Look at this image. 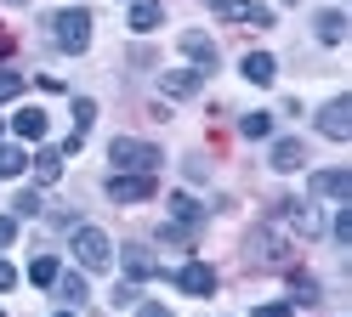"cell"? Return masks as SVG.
<instances>
[{
  "label": "cell",
  "mask_w": 352,
  "mask_h": 317,
  "mask_svg": "<svg viewBox=\"0 0 352 317\" xmlns=\"http://www.w3.org/2000/svg\"><path fill=\"white\" fill-rule=\"evenodd\" d=\"M210 12L222 17V23H245V12H250V0H210Z\"/></svg>",
  "instance_id": "obj_26"
},
{
  "label": "cell",
  "mask_w": 352,
  "mask_h": 317,
  "mask_svg": "<svg viewBox=\"0 0 352 317\" xmlns=\"http://www.w3.org/2000/svg\"><path fill=\"white\" fill-rule=\"evenodd\" d=\"M256 317H296L290 301H267V306H256Z\"/></svg>",
  "instance_id": "obj_30"
},
{
  "label": "cell",
  "mask_w": 352,
  "mask_h": 317,
  "mask_svg": "<svg viewBox=\"0 0 352 317\" xmlns=\"http://www.w3.org/2000/svg\"><path fill=\"white\" fill-rule=\"evenodd\" d=\"M137 317H170V312H165L160 301H148V306H137Z\"/></svg>",
  "instance_id": "obj_33"
},
{
  "label": "cell",
  "mask_w": 352,
  "mask_h": 317,
  "mask_svg": "<svg viewBox=\"0 0 352 317\" xmlns=\"http://www.w3.org/2000/svg\"><path fill=\"white\" fill-rule=\"evenodd\" d=\"M329 233H336V244H352V204L336 210V226H329Z\"/></svg>",
  "instance_id": "obj_28"
},
{
  "label": "cell",
  "mask_w": 352,
  "mask_h": 317,
  "mask_svg": "<svg viewBox=\"0 0 352 317\" xmlns=\"http://www.w3.org/2000/svg\"><path fill=\"white\" fill-rule=\"evenodd\" d=\"M12 238H17V215H0V249H6Z\"/></svg>",
  "instance_id": "obj_31"
},
{
  "label": "cell",
  "mask_w": 352,
  "mask_h": 317,
  "mask_svg": "<svg viewBox=\"0 0 352 317\" xmlns=\"http://www.w3.org/2000/svg\"><path fill=\"white\" fill-rule=\"evenodd\" d=\"M318 136H329V142H352V102L346 97L318 108Z\"/></svg>",
  "instance_id": "obj_4"
},
{
  "label": "cell",
  "mask_w": 352,
  "mask_h": 317,
  "mask_svg": "<svg viewBox=\"0 0 352 317\" xmlns=\"http://www.w3.org/2000/svg\"><path fill=\"white\" fill-rule=\"evenodd\" d=\"M313 29H318L324 45H341V40H346V12H341V6H324V12L313 17Z\"/></svg>",
  "instance_id": "obj_10"
},
{
  "label": "cell",
  "mask_w": 352,
  "mask_h": 317,
  "mask_svg": "<svg viewBox=\"0 0 352 317\" xmlns=\"http://www.w3.org/2000/svg\"><path fill=\"white\" fill-rule=\"evenodd\" d=\"M12 130L23 136V142H40V136H46V113H40V108H23V113L12 119Z\"/></svg>",
  "instance_id": "obj_18"
},
{
  "label": "cell",
  "mask_w": 352,
  "mask_h": 317,
  "mask_svg": "<svg viewBox=\"0 0 352 317\" xmlns=\"http://www.w3.org/2000/svg\"><path fill=\"white\" fill-rule=\"evenodd\" d=\"M0 317H6V312H0Z\"/></svg>",
  "instance_id": "obj_38"
},
{
  "label": "cell",
  "mask_w": 352,
  "mask_h": 317,
  "mask_svg": "<svg viewBox=\"0 0 352 317\" xmlns=\"http://www.w3.org/2000/svg\"><path fill=\"white\" fill-rule=\"evenodd\" d=\"M245 23H250V29H273V6H256V0H250V12H245Z\"/></svg>",
  "instance_id": "obj_29"
},
{
  "label": "cell",
  "mask_w": 352,
  "mask_h": 317,
  "mask_svg": "<svg viewBox=\"0 0 352 317\" xmlns=\"http://www.w3.org/2000/svg\"><path fill=\"white\" fill-rule=\"evenodd\" d=\"M108 158H114L120 176H160V165H165V153L153 142H142V136H114V142H108Z\"/></svg>",
  "instance_id": "obj_1"
},
{
  "label": "cell",
  "mask_w": 352,
  "mask_h": 317,
  "mask_svg": "<svg viewBox=\"0 0 352 317\" xmlns=\"http://www.w3.org/2000/svg\"><path fill=\"white\" fill-rule=\"evenodd\" d=\"M23 170H29V153L23 148H17V142L0 148V176H23Z\"/></svg>",
  "instance_id": "obj_23"
},
{
  "label": "cell",
  "mask_w": 352,
  "mask_h": 317,
  "mask_svg": "<svg viewBox=\"0 0 352 317\" xmlns=\"http://www.w3.org/2000/svg\"><path fill=\"white\" fill-rule=\"evenodd\" d=\"M170 221L193 233V226H205V204H199V198H188V193H170Z\"/></svg>",
  "instance_id": "obj_11"
},
{
  "label": "cell",
  "mask_w": 352,
  "mask_h": 317,
  "mask_svg": "<svg viewBox=\"0 0 352 317\" xmlns=\"http://www.w3.org/2000/svg\"><path fill=\"white\" fill-rule=\"evenodd\" d=\"M23 97V68H0V102Z\"/></svg>",
  "instance_id": "obj_27"
},
{
  "label": "cell",
  "mask_w": 352,
  "mask_h": 317,
  "mask_svg": "<svg viewBox=\"0 0 352 317\" xmlns=\"http://www.w3.org/2000/svg\"><path fill=\"white\" fill-rule=\"evenodd\" d=\"M301 165H307V148L296 142V136L273 142V170H284V176H290V170H301Z\"/></svg>",
  "instance_id": "obj_15"
},
{
  "label": "cell",
  "mask_w": 352,
  "mask_h": 317,
  "mask_svg": "<svg viewBox=\"0 0 352 317\" xmlns=\"http://www.w3.org/2000/svg\"><path fill=\"white\" fill-rule=\"evenodd\" d=\"M52 40H57V51L80 57L85 45H91V12H85V6H69V12H57V17H52Z\"/></svg>",
  "instance_id": "obj_2"
},
{
  "label": "cell",
  "mask_w": 352,
  "mask_h": 317,
  "mask_svg": "<svg viewBox=\"0 0 352 317\" xmlns=\"http://www.w3.org/2000/svg\"><path fill=\"white\" fill-rule=\"evenodd\" d=\"M57 317H74V312H57Z\"/></svg>",
  "instance_id": "obj_36"
},
{
  "label": "cell",
  "mask_w": 352,
  "mask_h": 317,
  "mask_svg": "<svg viewBox=\"0 0 352 317\" xmlns=\"http://www.w3.org/2000/svg\"><path fill=\"white\" fill-rule=\"evenodd\" d=\"M250 261H284V249H278V238L261 226V233H250Z\"/></svg>",
  "instance_id": "obj_20"
},
{
  "label": "cell",
  "mask_w": 352,
  "mask_h": 317,
  "mask_svg": "<svg viewBox=\"0 0 352 317\" xmlns=\"http://www.w3.org/2000/svg\"><path fill=\"white\" fill-rule=\"evenodd\" d=\"M267 130H273V113H245L239 119V136H250V142H261Z\"/></svg>",
  "instance_id": "obj_24"
},
{
  "label": "cell",
  "mask_w": 352,
  "mask_h": 317,
  "mask_svg": "<svg viewBox=\"0 0 352 317\" xmlns=\"http://www.w3.org/2000/svg\"><path fill=\"white\" fill-rule=\"evenodd\" d=\"M97 125V102L91 97H74V136H80V142H85V130H91Z\"/></svg>",
  "instance_id": "obj_22"
},
{
  "label": "cell",
  "mask_w": 352,
  "mask_h": 317,
  "mask_svg": "<svg viewBox=\"0 0 352 317\" xmlns=\"http://www.w3.org/2000/svg\"><path fill=\"white\" fill-rule=\"evenodd\" d=\"M17 283V272H12V261H0V289H12Z\"/></svg>",
  "instance_id": "obj_34"
},
{
  "label": "cell",
  "mask_w": 352,
  "mask_h": 317,
  "mask_svg": "<svg viewBox=\"0 0 352 317\" xmlns=\"http://www.w3.org/2000/svg\"><path fill=\"white\" fill-rule=\"evenodd\" d=\"M57 272H63V266H57V255H34L29 283H34V289H52V283H57Z\"/></svg>",
  "instance_id": "obj_21"
},
{
  "label": "cell",
  "mask_w": 352,
  "mask_h": 317,
  "mask_svg": "<svg viewBox=\"0 0 352 317\" xmlns=\"http://www.w3.org/2000/svg\"><path fill=\"white\" fill-rule=\"evenodd\" d=\"M153 272H160L153 249H142V244H125V278L137 283V278H153Z\"/></svg>",
  "instance_id": "obj_12"
},
{
  "label": "cell",
  "mask_w": 352,
  "mask_h": 317,
  "mask_svg": "<svg viewBox=\"0 0 352 317\" xmlns=\"http://www.w3.org/2000/svg\"><path fill=\"white\" fill-rule=\"evenodd\" d=\"M284 6H296V0H284Z\"/></svg>",
  "instance_id": "obj_37"
},
{
  "label": "cell",
  "mask_w": 352,
  "mask_h": 317,
  "mask_svg": "<svg viewBox=\"0 0 352 317\" xmlns=\"http://www.w3.org/2000/svg\"><path fill=\"white\" fill-rule=\"evenodd\" d=\"M307 187H313V193H324V198L352 204V170H313V176H307Z\"/></svg>",
  "instance_id": "obj_8"
},
{
  "label": "cell",
  "mask_w": 352,
  "mask_h": 317,
  "mask_svg": "<svg viewBox=\"0 0 352 317\" xmlns=\"http://www.w3.org/2000/svg\"><path fill=\"white\" fill-rule=\"evenodd\" d=\"M57 301L63 306H85V301H91V289H85V278H80V272H57Z\"/></svg>",
  "instance_id": "obj_13"
},
{
  "label": "cell",
  "mask_w": 352,
  "mask_h": 317,
  "mask_svg": "<svg viewBox=\"0 0 352 317\" xmlns=\"http://www.w3.org/2000/svg\"><path fill=\"white\" fill-rule=\"evenodd\" d=\"M160 23H165V6H160V0H137V6H131V29H137V34H153Z\"/></svg>",
  "instance_id": "obj_16"
},
{
  "label": "cell",
  "mask_w": 352,
  "mask_h": 317,
  "mask_svg": "<svg viewBox=\"0 0 352 317\" xmlns=\"http://www.w3.org/2000/svg\"><path fill=\"white\" fill-rule=\"evenodd\" d=\"M153 187H160V181L153 176H108V198L114 204H142V198H153Z\"/></svg>",
  "instance_id": "obj_5"
},
{
  "label": "cell",
  "mask_w": 352,
  "mask_h": 317,
  "mask_svg": "<svg viewBox=\"0 0 352 317\" xmlns=\"http://www.w3.org/2000/svg\"><path fill=\"white\" fill-rule=\"evenodd\" d=\"M239 74H245L250 85H273V74H278V62H273L267 51H250L245 62H239Z\"/></svg>",
  "instance_id": "obj_14"
},
{
  "label": "cell",
  "mask_w": 352,
  "mask_h": 317,
  "mask_svg": "<svg viewBox=\"0 0 352 317\" xmlns=\"http://www.w3.org/2000/svg\"><path fill=\"white\" fill-rule=\"evenodd\" d=\"M199 85H205V74H199V68H165V74H160V91H165L170 102L193 97V91H199Z\"/></svg>",
  "instance_id": "obj_9"
},
{
  "label": "cell",
  "mask_w": 352,
  "mask_h": 317,
  "mask_svg": "<svg viewBox=\"0 0 352 317\" xmlns=\"http://www.w3.org/2000/svg\"><path fill=\"white\" fill-rule=\"evenodd\" d=\"M176 45H182V57H193V68H199V74H210L216 57H222V51H216V40H210V34H199V29H188Z\"/></svg>",
  "instance_id": "obj_7"
},
{
  "label": "cell",
  "mask_w": 352,
  "mask_h": 317,
  "mask_svg": "<svg viewBox=\"0 0 352 317\" xmlns=\"http://www.w3.org/2000/svg\"><path fill=\"white\" fill-rule=\"evenodd\" d=\"M40 210H46L40 187H34V193H17V198H12V215H17V221H29V215H40Z\"/></svg>",
  "instance_id": "obj_25"
},
{
  "label": "cell",
  "mask_w": 352,
  "mask_h": 317,
  "mask_svg": "<svg viewBox=\"0 0 352 317\" xmlns=\"http://www.w3.org/2000/svg\"><path fill=\"white\" fill-rule=\"evenodd\" d=\"M176 289H182V294H199V301H205V294H216V266L182 261V266H176Z\"/></svg>",
  "instance_id": "obj_6"
},
{
  "label": "cell",
  "mask_w": 352,
  "mask_h": 317,
  "mask_svg": "<svg viewBox=\"0 0 352 317\" xmlns=\"http://www.w3.org/2000/svg\"><path fill=\"white\" fill-rule=\"evenodd\" d=\"M114 306H137V283H120L114 289Z\"/></svg>",
  "instance_id": "obj_32"
},
{
  "label": "cell",
  "mask_w": 352,
  "mask_h": 317,
  "mask_svg": "<svg viewBox=\"0 0 352 317\" xmlns=\"http://www.w3.org/2000/svg\"><path fill=\"white\" fill-rule=\"evenodd\" d=\"M57 176H63V153H57V148H40V153H34V181L46 187V181H57Z\"/></svg>",
  "instance_id": "obj_19"
},
{
  "label": "cell",
  "mask_w": 352,
  "mask_h": 317,
  "mask_svg": "<svg viewBox=\"0 0 352 317\" xmlns=\"http://www.w3.org/2000/svg\"><path fill=\"white\" fill-rule=\"evenodd\" d=\"M318 301H324L318 278H313V272H296V278H290V306H318Z\"/></svg>",
  "instance_id": "obj_17"
},
{
  "label": "cell",
  "mask_w": 352,
  "mask_h": 317,
  "mask_svg": "<svg viewBox=\"0 0 352 317\" xmlns=\"http://www.w3.org/2000/svg\"><path fill=\"white\" fill-rule=\"evenodd\" d=\"M74 255H80V266H85V272H108V266H114V244H108L102 226L80 221V226H74Z\"/></svg>",
  "instance_id": "obj_3"
},
{
  "label": "cell",
  "mask_w": 352,
  "mask_h": 317,
  "mask_svg": "<svg viewBox=\"0 0 352 317\" xmlns=\"http://www.w3.org/2000/svg\"><path fill=\"white\" fill-rule=\"evenodd\" d=\"M6 6H23V0H6Z\"/></svg>",
  "instance_id": "obj_35"
}]
</instances>
